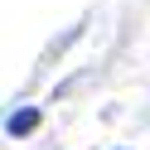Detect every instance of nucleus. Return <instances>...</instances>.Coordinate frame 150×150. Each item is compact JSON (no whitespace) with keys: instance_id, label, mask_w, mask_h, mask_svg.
<instances>
[{"instance_id":"1","label":"nucleus","mask_w":150,"mask_h":150,"mask_svg":"<svg viewBox=\"0 0 150 150\" xmlns=\"http://www.w3.org/2000/svg\"><path fill=\"white\" fill-rule=\"evenodd\" d=\"M34 126H39V107H20V111H10V121H5L10 136H29Z\"/></svg>"}]
</instances>
